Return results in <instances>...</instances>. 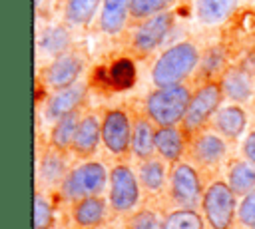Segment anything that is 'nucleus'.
Returning a JSON list of instances; mask_svg holds the SVG:
<instances>
[{
  "label": "nucleus",
  "mask_w": 255,
  "mask_h": 229,
  "mask_svg": "<svg viewBox=\"0 0 255 229\" xmlns=\"http://www.w3.org/2000/svg\"><path fill=\"white\" fill-rule=\"evenodd\" d=\"M201 54L195 42L183 40L167 50H163L151 66V82L153 86H171L185 82L199 66Z\"/></svg>",
  "instance_id": "1"
},
{
  "label": "nucleus",
  "mask_w": 255,
  "mask_h": 229,
  "mask_svg": "<svg viewBox=\"0 0 255 229\" xmlns=\"http://www.w3.org/2000/svg\"><path fill=\"white\" fill-rule=\"evenodd\" d=\"M189 84H171V86H157L145 98L143 112L145 115L159 127V125H179L189 100H191Z\"/></svg>",
  "instance_id": "2"
},
{
  "label": "nucleus",
  "mask_w": 255,
  "mask_h": 229,
  "mask_svg": "<svg viewBox=\"0 0 255 229\" xmlns=\"http://www.w3.org/2000/svg\"><path fill=\"white\" fill-rule=\"evenodd\" d=\"M223 98H225V94L221 88V80H207V82L197 84V88L191 94L187 112L179 123L183 133L187 135V139L193 137L195 133L203 131L207 127V123H211L213 115L221 108Z\"/></svg>",
  "instance_id": "3"
},
{
  "label": "nucleus",
  "mask_w": 255,
  "mask_h": 229,
  "mask_svg": "<svg viewBox=\"0 0 255 229\" xmlns=\"http://www.w3.org/2000/svg\"><path fill=\"white\" fill-rule=\"evenodd\" d=\"M199 207L211 229H231L237 221V193L223 179H215L205 187Z\"/></svg>",
  "instance_id": "4"
},
{
  "label": "nucleus",
  "mask_w": 255,
  "mask_h": 229,
  "mask_svg": "<svg viewBox=\"0 0 255 229\" xmlns=\"http://www.w3.org/2000/svg\"><path fill=\"white\" fill-rule=\"evenodd\" d=\"M110 179V173L100 161H84L68 171L60 183V193L66 201L74 203L82 197L102 195Z\"/></svg>",
  "instance_id": "5"
},
{
  "label": "nucleus",
  "mask_w": 255,
  "mask_h": 229,
  "mask_svg": "<svg viewBox=\"0 0 255 229\" xmlns=\"http://www.w3.org/2000/svg\"><path fill=\"white\" fill-rule=\"evenodd\" d=\"M203 183L199 169L191 161H175L169 163V181H167V193L169 199L177 207H191L195 209L201 205L203 199Z\"/></svg>",
  "instance_id": "6"
},
{
  "label": "nucleus",
  "mask_w": 255,
  "mask_h": 229,
  "mask_svg": "<svg viewBox=\"0 0 255 229\" xmlns=\"http://www.w3.org/2000/svg\"><path fill=\"white\" fill-rule=\"evenodd\" d=\"M139 177L131 171L128 163H118L110 171L108 179V203L118 215H128L139 203Z\"/></svg>",
  "instance_id": "7"
},
{
  "label": "nucleus",
  "mask_w": 255,
  "mask_h": 229,
  "mask_svg": "<svg viewBox=\"0 0 255 229\" xmlns=\"http://www.w3.org/2000/svg\"><path fill=\"white\" fill-rule=\"evenodd\" d=\"M185 155H189V161L199 171L217 169L227 155V139L221 133H217L215 129L205 127L203 131H199L187 139Z\"/></svg>",
  "instance_id": "8"
},
{
  "label": "nucleus",
  "mask_w": 255,
  "mask_h": 229,
  "mask_svg": "<svg viewBox=\"0 0 255 229\" xmlns=\"http://www.w3.org/2000/svg\"><path fill=\"white\" fill-rule=\"evenodd\" d=\"M173 24V14L169 10L159 12L155 16H149L135 24L131 36H129V50L137 58L149 56L153 50L159 48V44L165 40Z\"/></svg>",
  "instance_id": "9"
},
{
  "label": "nucleus",
  "mask_w": 255,
  "mask_h": 229,
  "mask_svg": "<svg viewBox=\"0 0 255 229\" xmlns=\"http://www.w3.org/2000/svg\"><path fill=\"white\" fill-rule=\"evenodd\" d=\"M131 133H133V119L122 108L106 110L102 115V143L106 149L122 157L131 151Z\"/></svg>",
  "instance_id": "10"
},
{
  "label": "nucleus",
  "mask_w": 255,
  "mask_h": 229,
  "mask_svg": "<svg viewBox=\"0 0 255 229\" xmlns=\"http://www.w3.org/2000/svg\"><path fill=\"white\" fill-rule=\"evenodd\" d=\"M84 66H86V56L80 50L68 48L60 56L52 58V62L44 68V72H42L44 86L54 92L68 88L78 82L80 74L84 72Z\"/></svg>",
  "instance_id": "11"
},
{
  "label": "nucleus",
  "mask_w": 255,
  "mask_h": 229,
  "mask_svg": "<svg viewBox=\"0 0 255 229\" xmlns=\"http://www.w3.org/2000/svg\"><path fill=\"white\" fill-rule=\"evenodd\" d=\"M92 80L98 88H106L110 92H126L135 84V64L131 58L122 56L106 68H96Z\"/></svg>",
  "instance_id": "12"
},
{
  "label": "nucleus",
  "mask_w": 255,
  "mask_h": 229,
  "mask_svg": "<svg viewBox=\"0 0 255 229\" xmlns=\"http://www.w3.org/2000/svg\"><path fill=\"white\" fill-rule=\"evenodd\" d=\"M86 94H88V84L86 82H76V84H72L68 88L56 90L50 96V100L46 102V108H44L46 119L56 121L62 115H66V114H70L74 110H80V106L86 100Z\"/></svg>",
  "instance_id": "13"
},
{
  "label": "nucleus",
  "mask_w": 255,
  "mask_h": 229,
  "mask_svg": "<svg viewBox=\"0 0 255 229\" xmlns=\"http://www.w3.org/2000/svg\"><path fill=\"white\" fill-rule=\"evenodd\" d=\"M100 141H102V119L94 112H88L80 119V125L72 143V151L84 159L92 157L98 151Z\"/></svg>",
  "instance_id": "14"
},
{
  "label": "nucleus",
  "mask_w": 255,
  "mask_h": 229,
  "mask_svg": "<svg viewBox=\"0 0 255 229\" xmlns=\"http://www.w3.org/2000/svg\"><path fill=\"white\" fill-rule=\"evenodd\" d=\"M187 151V135L181 125H159L155 127V153L167 163L179 161Z\"/></svg>",
  "instance_id": "15"
},
{
  "label": "nucleus",
  "mask_w": 255,
  "mask_h": 229,
  "mask_svg": "<svg viewBox=\"0 0 255 229\" xmlns=\"http://www.w3.org/2000/svg\"><path fill=\"white\" fill-rule=\"evenodd\" d=\"M211 127L221 133L227 141H235L241 137V133L247 127V114L241 104H229L217 110V114L211 119Z\"/></svg>",
  "instance_id": "16"
},
{
  "label": "nucleus",
  "mask_w": 255,
  "mask_h": 229,
  "mask_svg": "<svg viewBox=\"0 0 255 229\" xmlns=\"http://www.w3.org/2000/svg\"><path fill=\"white\" fill-rule=\"evenodd\" d=\"M137 177L141 187L151 193V195H159L169 181V167L167 161L161 155H151L145 159H139V167H137Z\"/></svg>",
  "instance_id": "17"
},
{
  "label": "nucleus",
  "mask_w": 255,
  "mask_h": 229,
  "mask_svg": "<svg viewBox=\"0 0 255 229\" xmlns=\"http://www.w3.org/2000/svg\"><path fill=\"white\" fill-rule=\"evenodd\" d=\"M219 80H221V88H223L225 98H229L235 104H245L255 94V82H253L251 74L239 66L227 68Z\"/></svg>",
  "instance_id": "18"
},
{
  "label": "nucleus",
  "mask_w": 255,
  "mask_h": 229,
  "mask_svg": "<svg viewBox=\"0 0 255 229\" xmlns=\"http://www.w3.org/2000/svg\"><path fill=\"white\" fill-rule=\"evenodd\" d=\"M110 203L104 201L102 195H90L82 197L72 203V219L78 227H100L108 215Z\"/></svg>",
  "instance_id": "19"
},
{
  "label": "nucleus",
  "mask_w": 255,
  "mask_h": 229,
  "mask_svg": "<svg viewBox=\"0 0 255 229\" xmlns=\"http://www.w3.org/2000/svg\"><path fill=\"white\" fill-rule=\"evenodd\" d=\"M131 0H104L100 12V30L108 36H118L129 22Z\"/></svg>",
  "instance_id": "20"
},
{
  "label": "nucleus",
  "mask_w": 255,
  "mask_h": 229,
  "mask_svg": "<svg viewBox=\"0 0 255 229\" xmlns=\"http://www.w3.org/2000/svg\"><path fill=\"white\" fill-rule=\"evenodd\" d=\"M155 123L143 114L133 117V133H131V153L137 159H145L155 155Z\"/></svg>",
  "instance_id": "21"
},
{
  "label": "nucleus",
  "mask_w": 255,
  "mask_h": 229,
  "mask_svg": "<svg viewBox=\"0 0 255 229\" xmlns=\"http://www.w3.org/2000/svg\"><path fill=\"white\" fill-rule=\"evenodd\" d=\"M82 115L84 114L80 110H74V112L62 115L60 119H56L54 127H52V133H50V147H54L58 151H64V153L72 151V143H74V137H76Z\"/></svg>",
  "instance_id": "22"
},
{
  "label": "nucleus",
  "mask_w": 255,
  "mask_h": 229,
  "mask_svg": "<svg viewBox=\"0 0 255 229\" xmlns=\"http://www.w3.org/2000/svg\"><path fill=\"white\" fill-rule=\"evenodd\" d=\"M64 155H66L64 151H58V149L50 147L38 163V179L44 181L46 185L62 183L64 177L68 175V163H66Z\"/></svg>",
  "instance_id": "23"
},
{
  "label": "nucleus",
  "mask_w": 255,
  "mask_h": 229,
  "mask_svg": "<svg viewBox=\"0 0 255 229\" xmlns=\"http://www.w3.org/2000/svg\"><path fill=\"white\" fill-rule=\"evenodd\" d=\"M227 183L237 197L255 189V165L249 159H233L227 167Z\"/></svg>",
  "instance_id": "24"
},
{
  "label": "nucleus",
  "mask_w": 255,
  "mask_h": 229,
  "mask_svg": "<svg viewBox=\"0 0 255 229\" xmlns=\"http://www.w3.org/2000/svg\"><path fill=\"white\" fill-rule=\"evenodd\" d=\"M235 6H237V0H197L195 16L201 24L213 26V24L225 22L235 10Z\"/></svg>",
  "instance_id": "25"
},
{
  "label": "nucleus",
  "mask_w": 255,
  "mask_h": 229,
  "mask_svg": "<svg viewBox=\"0 0 255 229\" xmlns=\"http://www.w3.org/2000/svg\"><path fill=\"white\" fill-rule=\"evenodd\" d=\"M38 48L40 52L56 58L62 52L70 48V34L64 26H50L38 36Z\"/></svg>",
  "instance_id": "26"
},
{
  "label": "nucleus",
  "mask_w": 255,
  "mask_h": 229,
  "mask_svg": "<svg viewBox=\"0 0 255 229\" xmlns=\"http://www.w3.org/2000/svg\"><path fill=\"white\" fill-rule=\"evenodd\" d=\"M100 0H66L64 20L70 26H86L94 18Z\"/></svg>",
  "instance_id": "27"
},
{
  "label": "nucleus",
  "mask_w": 255,
  "mask_h": 229,
  "mask_svg": "<svg viewBox=\"0 0 255 229\" xmlns=\"http://www.w3.org/2000/svg\"><path fill=\"white\" fill-rule=\"evenodd\" d=\"M225 72V56H223V48L215 46L209 48L203 56V60L197 66V80L199 82H207V80H219Z\"/></svg>",
  "instance_id": "28"
},
{
  "label": "nucleus",
  "mask_w": 255,
  "mask_h": 229,
  "mask_svg": "<svg viewBox=\"0 0 255 229\" xmlns=\"http://www.w3.org/2000/svg\"><path fill=\"white\" fill-rule=\"evenodd\" d=\"M205 217L191 207H177L163 217V229H203Z\"/></svg>",
  "instance_id": "29"
},
{
  "label": "nucleus",
  "mask_w": 255,
  "mask_h": 229,
  "mask_svg": "<svg viewBox=\"0 0 255 229\" xmlns=\"http://www.w3.org/2000/svg\"><path fill=\"white\" fill-rule=\"evenodd\" d=\"M175 0H131L129 4V22L137 24L149 16L165 12Z\"/></svg>",
  "instance_id": "30"
},
{
  "label": "nucleus",
  "mask_w": 255,
  "mask_h": 229,
  "mask_svg": "<svg viewBox=\"0 0 255 229\" xmlns=\"http://www.w3.org/2000/svg\"><path fill=\"white\" fill-rule=\"evenodd\" d=\"M124 229H163V219L151 209H137L128 215Z\"/></svg>",
  "instance_id": "31"
},
{
  "label": "nucleus",
  "mask_w": 255,
  "mask_h": 229,
  "mask_svg": "<svg viewBox=\"0 0 255 229\" xmlns=\"http://www.w3.org/2000/svg\"><path fill=\"white\" fill-rule=\"evenodd\" d=\"M54 223V209L48 197L40 191L34 195V229H52Z\"/></svg>",
  "instance_id": "32"
},
{
  "label": "nucleus",
  "mask_w": 255,
  "mask_h": 229,
  "mask_svg": "<svg viewBox=\"0 0 255 229\" xmlns=\"http://www.w3.org/2000/svg\"><path fill=\"white\" fill-rule=\"evenodd\" d=\"M237 223L243 229H255V189L243 195L237 207Z\"/></svg>",
  "instance_id": "33"
},
{
  "label": "nucleus",
  "mask_w": 255,
  "mask_h": 229,
  "mask_svg": "<svg viewBox=\"0 0 255 229\" xmlns=\"http://www.w3.org/2000/svg\"><path fill=\"white\" fill-rule=\"evenodd\" d=\"M245 159H249L253 165H255V129L247 133V137L243 139V147H241Z\"/></svg>",
  "instance_id": "34"
},
{
  "label": "nucleus",
  "mask_w": 255,
  "mask_h": 229,
  "mask_svg": "<svg viewBox=\"0 0 255 229\" xmlns=\"http://www.w3.org/2000/svg\"><path fill=\"white\" fill-rule=\"evenodd\" d=\"M251 52H253V58H255V36H253V44H251Z\"/></svg>",
  "instance_id": "35"
},
{
  "label": "nucleus",
  "mask_w": 255,
  "mask_h": 229,
  "mask_svg": "<svg viewBox=\"0 0 255 229\" xmlns=\"http://www.w3.org/2000/svg\"><path fill=\"white\" fill-rule=\"evenodd\" d=\"M80 229H90V227H80Z\"/></svg>",
  "instance_id": "36"
},
{
  "label": "nucleus",
  "mask_w": 255,
  "mask_h": 229,
  "mask_svg": "<svg viewBox=\"0 0 255 229\" xmlns=\"http://www.w3.org/2000/svg\"><path fill=\"white\" fill-rule=\"evenodd\" d=\"M112 229H114V227H112Z\"/></svg>",
  "instance_id": "37"
}]
</instances>
